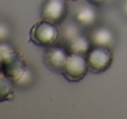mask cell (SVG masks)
Masks as SVG:
<instances>
[{
  "mask_svg": "<svg viewBox=\"0 0 127 119\" xmlns=\"http://www.w3.org/2000/svg\"><path fill=\"white\" fill-rule=\"evenodd\" d=\"M59 29L57 24L46 20L36 22L30 31V41L41 47L54 45L59 37Z\"/></svg>",
  "mask_w": 127,
  "mask_h": 119,
  "instance_id": "6da1fadb",
  "label": "cell"
},
{
  "mask_svg": "<svg viewBox=\"0 0 127 119\" xmlns=\"http://www.w3.org/2000/svg\"><path fill=\"white\" fill-rule=\"evenodd\" d=\"M1 66L3 75L14 82V84L28 69L25 58L16 50L1 60Z\"/></svg>",
  "mask_w": 127,
  "mask_h": 119,
  "instance_id": "7a4b0ae2",
  "label": "cell"
},
{
  "mask_svg": "<svg viewBox=\"0 0 127 119\" xmlns=\"http://www.w3.org/2000/svg\"><path fill=\"white\" fill-rule=\"evenodd\" d=\"M88 70L89 67L86 57L84 55L69 53L61 73L67 80L77 82L85 76Z\"/></svg>",
  "mask_w": 127,
  "mask_h": 119,
  "instance_id": "3957f363",
  "label": "cell"
},
{
  "mask_svg": "<svg viewBox=\"0 0 127 119\" xmlns=\"http://www.w3.org/2000/svg\"><path fill=\"white\" fill-rule=\"evenodd\" d=\"M112 53L109 48L93 47L86 55L89 70L93 73H102L106 71L112 62Z\"/></svg>",
  "mask_w": 127,
  "mask_h": 119,
  "instance_id": "277c9868",
  "label": "cell"
},
{
  "mask_svg": "<svg viewBox=\"0 0 127 119\" xmlns=\"http://www.w3.org/2000/svg\"><path fill=\"white\" fill-rule=\"evenodd\" d=\"M66 12L65 0H46L42 7V18L43 20L58 24L65 18Z\"/></svg>",
  "mask_w": 127,
  "mask_h": 119,
  "instance_id": "5b68a950",
  "label": "cell"
},
{
  "mask_svg": "<svg viewBox=\"0 0 127 119\" xmlns=\"http://www.w3.org/2000/svg\"><path fill=\"white\" fill-rule=\"evenodd\" d=\"M69 56V51L60 46H49L46 49L44 60L49 69L61 72Z\"/></svg>",
  "mask_w": 127,
  "mask_h": 119,
  "instance_id": "8992f818",
  "label": "cell"
},
{
  "mask_svg": "<svg viewBox=\"0 0 127 119\" xmlns=\"http://www.w3.org/2000/svg\"><path fill=\"white\" fill-rule=\"evenodd\" d=\"M90 41L95 47L110 48L114 42V35L110 29L107 27H98L91 33Z\"/></svg>",
  "mask_w": 127,
  "mask_h": 119,
  "instance_id": "52a82bcc",
  "label": "cell"
},
{
  "mask_svg": "<svg viewBox=\"0 0 127 119\" xmlns=\"http://www.w3.org/2000/svg\"><path fill=\"white\" fill-rule=\"evenodd\" d=\"M91 45L90 38H87L85 35L79 34L70 41H68V51L69 53L86 56L91 49Z\"/></svg>",
  "mask_w": 127,
  "mask_h": 119,
  "instance_id": "ba28073f",
  "label": "cell"
},
{
  "mask_svg": "<svg viewBox=\"0 0 127 119\" xmlns=\"http://www.w3.org/2000/svg\"><path fill=\"white\" fill-rule=\"evenodd\" d=\"M75 19L80 24L84 26H91L97 20V13L94 7L89 5H83L77 8Z\"/></svg>",
  "mask_w": 127,
  "mask_h": 119,
  "instance_id": "9c48e42d",
  "label": "cell"
},
{
  "mask_svg": "<svg viewBox=\"0 0 127 119\" xmlns=\"http://www.w3.org/2000/svg\"><path fill=\"white\" fill-rule=\"evenodd\" d=\"M15 93L14 82L6 76H0V102H7L13 99Z\"/></svg>",
  "mask_w": 127,
  "mask_h": 119,
  "instance_id": "30bf717a",
  "label": "cell"
},
{
  "mask_svg": "<svg viewBox=\"0 0 127 119\" xmlns=\"http://www.w3.org/2000/svg\"><path fill=\"white\" fill-rule=\"evenodd\" d=\"M80 34L79 28L77 27V25L71 23L68 24L65 29H64V37L67 41H70L71 39H72L73 37H75L76 35H78Z\"/></svg>",
  "mask_w": 127,
  "mask_h": 119,
  "instance_id": "8fae6325",
  "label": "cell"
},
{
  "mask_svg": "<svg viewBox=\"0 0 127 119\" xmlns=\"http://www.w3.org/2000/svg\"><path fill=\"white\" fill-rule=\"evenodd\" d=\"M32 81V73L31 72L30 69H27L23 75L19 79L15 84L20 86V87H26L27 85H29Z\"/></svg>",
  "mask_w": 127,
  "mask_h": 119,
  "instance_id": "7c38bea8",
  "label": "cell"
},
{
  "mask_svg": "<svg viewBox=\"0 0 127 119\" xmlns=\"http://www.w3.org/2000/svg\"><path fill=\"white\" fill-rule=\"evenodd\" d=\"M14 50L15 49L10 44L5 41H0V60H2L5 57H7L8 54L13 52Z\"/></svg>",
  "mask_w": 127,
  "mask_h": 119,
  "instance_id": "4fadbf2b",
  "label": "cell"
},
{
  "mask_svg": "<svg viewBox=\"0 0 127 119\" xmlns=\"http://www.w3.org/2000/svg\"><path fill=\"white\" fill-rule=\"evenodd\" d=\"M9 35V28L5 22H0V41H5Z\"/></svg>",
  "mask_w": 127,
  "mask_h": 119,
  "instance_id": "5bb4252c",
  "label": "cell"
},
{
  "mask_svg": "<svg viewBox=\"0 0 127 119\" xmlns=\"http://www.w3.org/2000/svg\"><path fill=\"white\" fill-rule=\"evenodd\" d=\"M88 2L92 4H95V5H98V4H101V3H104L106 0H87Z\"/></svg>",
  "mask_w": 127,
  "mask_h": 119,
  "instance_id": "9a60e30c",
  "label": "cell"
},
{
  "mask_svg": "<svg viewBox=\"0 0 127 119\" xmlns=\"http://www.w3.org/2000/svg\"><path fill=\"white\" fill-rule=\"evenodd\" d=\"M124 13L127 15V0L124 2Z\"/></svg>",
  "mask_w": 127,
  "mask_h": 119,
  "instance_id": "2e32d148",
  "label": "cell"
},
{
  "mask_svg": "<svg viewBox=\"0 0 127 119\" xmlns=\"http://www.w3.org/2000/svg\"><path fill=\"white\" fill-rule=\"evenodd\" d=\"M0 73H2V66H1V60H0Z\"/></svg>",
  "mask_w": 127,
  "mask_h": 119,
  "instance_id": "e0dca14e",
  "label": "cell"
},
{
  "mask_svg": "<svg viewBox=\"0 0 127 119\" xmlns=\"http://www.w3.org/2000/svg\"><path fill=\"white\" fill-rule=\"evenodd\" d=\"M72 1H75V0H72Z\"/></svg>",
  "mask_w": 127,
  "mask_h": 119,
  "instance_id": "ac0fdd59",
  "label": "cell"
}]
</instances>
